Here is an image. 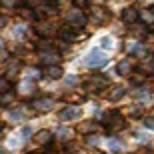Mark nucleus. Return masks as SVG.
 Listing matches in <instances>:
<instances>
[{"instance_id": "obj_38", "label": "nucleus", "mask_w": 154, "mask_h": 154, "mask_svg": "<svg viewBox=\"0 0 154 154\" xmlns=\"http://www.w3.org/2000/svg\"><path fill=\"white\" fill-rule=\"evenodd\" d=\"M0 132H2V126H0Z\"/></svg>"}, {"instance_id": "obj_37", "label": "nucleus", "mask_w": 154, "mask_h": 154, "mask_svg": "<svg viewBox=\"0 0 154 154\" xmlns=\"http://www.w3.org/2000/svg\"><path fill=\"white\" fill-rule=\"evenodd\" d=\"M4 50V42H2V40H0V52Z\"/></svg>"}, {"instance_id": "obj_32", "label": "nucleus", "mask_w": 154, "mask_h": 154, "mask_svg": "<svg viewBox=\"0 0 154 154\" xmlns=\"http://www.w3.org/2000/svg\"><path fill=\"white\" fill-rule=\"evenodd\" d=\"M142 18H144V20H148V22H152V20H154V12L152 10H146L142 14Z\"/></svg>"}, {"instance_id": "obj_5", "label": "nucleus", "mask_w": 154, "mask_h": 154, "mask_svg": "<svg viewBox=\"0 0 154 154\" xmlns=\"http://www.w3.org/2000/svg\"><path fill=\"white\" fill-rule=\"evenodd\" d=\"M106 86H108V78H104V76H92L90 82H86V90L88 92H100Z\"/></svg>"}, {"instance_id": "obj_11", "label": "nucleus", "mask_w": 154, "mask_h": 154, "mask_svg": "<svg viewBox=\"0 0 154 154\" xmlns=\"http://www.w3.org/2000/svg\"><path fill=\"white\" fill-rule=\"evenodd\" d=\"M126 48H128V52L136 54L138 58H142L144 54H146V46H142L140 42H136V40H130V42L126 44Z\"/></svg>"}, {"instance_id": "obj_15", "label": "nucleus", "mask_w": 154, "mask_h": 154, "mask_svg": "<svg viewBox=\"0 0 154 154\" xmlns=\"http://www.w3.org/2000/svg\"><path fill=\"white\" fill-rule=\"evenodd\" d=\"M60 38H62V42H74V40H76V30L62 28V30H60Z\"/></svg>"}, {"instance_id": "obj_12", "label": "nucleus", "mask_w": 154, "mask_h": 154, "mask_svg": "<svg viewBox=\"0 0 154 154\" xmlns=\"http://www.w3.org/2000/svg\"><path fill=\"white\" fill-rule=\"evenodd\" d=\"M116 72H118V74H132V62L128 58L120 60V62L116 64Z\"/></svg>"}, {"instance_id": "obj_30", "label": "nucleus", "mask_w": 154, "mask_h": 154, "mask_svg": "<svg viewBox=\"0 0 154 154\" xmlns=\"http://www.w3.org/2000/svg\"><path fill=\"white\" fill-rule=\"evenodd\" d=\"M78 84V78H76L74 74H70L68 78H66V86H70V88H72V86H76Z\"/></svg>"}, {"instance_id": "obj_27", "label": "nucleus", "mask_w": 154, "mask_h": 154, "mask_svg": "<svg viewBox=\"0 0 154 154\" xmlns=\"http://www.w3.org/2000/svg\"><path fill=\"white\" fill-rule=\"evenodd\" d=\"M134 98H138V100H146V102H148L150 94H148V92H144V90H136V92H134Z\"/></svg>"}, {"instance_id": "obj_31", "label": "nucleus", "mask_w": 154, "mask_h": 154, "mask_svg": "<svg viewBox=\"0 0 154 154\" xmlns=\"http://www.w3.org/2000/svg\"><path fill=\"white\" fill-rule=\"evenodd\" d=\"M24 32H26V28H24L22 24H18L16 28H14V36H24Z\"/></svg>"}, {"instance_id": "obj_1", "label": "nucleus", "mask_w": 154, "mask_h": 154, "mask_svg": "<svg viewBox=\"0 0 154 154\" xmlns=\"http://www.w3.org/2000/svg\"><path fill=\"white\" fill-rule=\"evenodd\" d=\"M82 62H84V66H88V68H102V66L108 64V56H106L104 52H100V48H90V50L84 54Z\"/></svg>"}, {"instance_id": "obj_10", "label": "nucleus", "mask_w": 154, "mask_h": 154, "mask_svg": "<svg viewBox=\"0 0 154 154\" xmlns=\"http://www.w3.org/2000/svg\"><path fill=\"white\" fill-rule=\"evenodd\" d=\"M108 10H104V8H94L92 10V22L94 24H104V22H108Z\"/></svg>"}, {"instance_id": "obj_33", "label": "nucleus", "mask_w": 154, "mask_h": 154, "mask_svg": "<svg viewBox=\"0 0 154 154\" xmlns=\"http://www.w3.org/2000/svg\"><path fill=\"white\" fill-rule=\"evenodd\" d=\"M72 2H74V4L78 6V8H84V6L90 4V0H72Z\"/></svg>"}, {"instance_id": "obj_2", "label": "nucleus", "mask_w": 154, "mask_h": 154, "mask_svg": "<svg viewBox=\"0 0 154 154\" xmlns=\"http://www.w3.org/2000/svg\"><path fill=\"white\" fill-rule=\"evenodd\" d=\"M66 22H68V26L72 30H76V32H78V30L84 26L86 16H84V12H82V10H70L68 14H66Z\"/></svg>"}, {"instance_id": "obj_14", "label": "nucleus", "mask_w": 154, "mask_h": 154, "mask_svg": "<svg viewBox=\"0 0 154 154\" xmlns=\"http://www.w3.org/2000/svg\"><path fill=\"white\" fill-rule=\"evenodd\" d=\"M124 94H126L124 86H116V88H112V92L108 94V98L112 100V102H118V100H122V98H124Z\"/></svg>"}, {"instance_id": "obj_7", "label": "nucleus", "mask_w": 154, "mask_h": 154, "mask_svg": "<svg viewBox=\"0 0 154 154\" xmlns=\"http://www.w3.org/2000/svg\"><path fill=\"white\" fill-rule=\"evenodd\" d=\"M138 18H140V12H138L134 6H128V8L122 10V20H124L126 24H136Z\"/></svg>"}, {"instance_id": "obj_13", "label": "nucleus", "mask_w": 154, "mask_h": 154, "mask_svg": "<svg viewBox=\"0 0 154 154\" xmlns=\"http://www.w3.org/2000/svg\"><path fill=\"white\" fill-rule=\"evenodd\" d=\"M98 44H100V48H106V50H114V48H116L114 38H112V36H108V34L100 36V38H98Z\"/></svg>"}, {"instance_id": "obj_26", "label": "nucleus", "mask_w": 154, "mask_h": 154, "mask_svg": "<svg viewBox=\"0 0 154 154\" xmlns=\"http://www.w3.org/2000/svg\"><path fill=\"white\" fill-rule=\"evenodd\" d=\"M42 4H44V0H26V6H28L30 10H36V8H40Z\"/></svg>"}, {"instance_id": "obj_16", "label": "nucleus", "mask_w": 154, "mask_h": 154, "mask_svg": "<svg viewBox=\"0 0 154 154\" xmlns=\"http://www.w3.org/2000/svg\"><path fill=\"white\" fill-rule=\"evenodd\" d=\"M62 74H64V72H62V68H60L58 64H56V66H48V70H46V76H48L50 80H58Z\"/></svg>"}, {"instance_id": "obj_22", "label": "nucleus", "mask_w": 154, "mask_h": 154, "mask_svg": "<svg viewBox=\"0 0 154 154\" xmlns=\"http://www.w3.org/2000/svg\"><path fill=\"white\" fill-rule=\"evenodd\" d=\"M130 80L134 82V84H142L144 80H146V76H144V72H142V70H136V72H134V74L130 76Z\"/></svg>"}, {"instance_id": "obj_4", "label": "nucleus", "mask_w": 154, "mask_h": 154, "mask_svg": "<svg viewBox=\"0 0 154 154\" xmlns=\"http://www.w3.org/2000/svg\"><path fill=\"white\" fill-rule=\"evenodd\" d=\"M80 116H82V108L74 106V104H70V106L60 110V120L62 122H72V120H78Z\"/></svg>"}, {"instance_id": "obj_39", "label": "nucleus", "mask_w": 154, "mask_h": 154, "mask_svg": "<svg viewBox=\"0 0 154 154\" xmlns=\"http://www.w3.org/2000/svg\"><path fill=\"white\" fill-rule=\"evenodd\" d=\"M150 154H154V152H150Z\"/></svg>"}, {"instance_id": "obj_3", "label": "nucleus", "mask_w": 154, "mask_h": 154, "mask_svg": "<svg viewBox=\"0 0 154 154\" xmlns=\"http://www.w3.org/2000/svg\"><path fill=\"white\" fill-rule=\"evenodd\" d=\"M104 124L108 126V130H122L126 126V122H124V118L120 114H116V112H110V114H104Z\"/></svg>"}, {"instance_id": "obj_29", "label": "nucleus", "mask_w": 154, "mask_h": 154, "mask_svg": "<svg viewBox=\"0 0 154 154\" xmlns=\"http://www.w3.org/2000/svg\"><path fill=\"white\" fill-rule=\"evenodd\" d=\"M6 90H10V84H8V80H6V78H2V76H0V94H2V92H6Z\"/></svg>"}, {"instance_id": "obj_25", "label": "nucleus", "mask_w": 154, "mask_h": 154, "mask_svg": "<svg viewBox=\"0 0 154 154\" xmlns=\"http://www.w3.org/2000/svg\"><path fill=\"white\" fill-rule=\"evenodd\" d=\"M108 146H110V150H112V152H120V150L124 148V144L120 142V140H110Z\"/></svg>"}, {"instance_id": "obj_6", "label": "nucleus", "mask_w": 154, "mask_h": 154, "mask_svg": "<svg viewBox=\"0 0 154 154\" xmlns=\"http://www.w3.org/2000/svg\"><path fill=\"white\" fill-rule=\"evenodd\" d=\"M58 60H60V54L56 50H42L40 52V62L46 64V66H56Z\"/></svg>"}, {"instance_id": "obj_17", "label": "nucleus", "mask_w": 154, "mask_h": 154, "mask_svg": "<svg viewBox=\"0 0 154 154\" xmlns=\"http://www.w3.org/2000/svg\"><path fill=\"white\" fill-rule=\"evenodd\" d=\"M50 140H52L50 130H40L38 134H36V144H48Z\"/></svg>"}, {"instance_id": "obj_35", "label": "nucleus", "mask_w": 154, "mask_h": 154, "mask_svg": "<svg viewBox=\"0 0 154 154\" xmlns=\"http://www.w3.org/2000/svg\"><path fill=\"white\" fill-rule=\"evenodd\" d=\"M6 24H8V18H6V16H0V28H4Z\"/></svg>"}, {"instance_id": "obj_23", "label": "nucleus", "mask_w": 154, "mask_h": 154, "mask_svg": "<svg viewBox=\"0 0 154 154\" xmlns=\"http://www.w3.org/2000/svg\"><path fill=\"white\" fill-rule=\"evenodd\" d=\"M40 76H42V72H40L38 68H26V78L28 80H34V78L38 80Z\"/></svg>"}, {"instance_id": "obj_9", "label": "nucleus", "mask_w": 154, "mask_h": 154, "mask_svg": "<svg viewBox=\"0 0 154 154\" xmlns=\"http://www.w3.org/2000/svg\"><path fill=\"white\" fill-rule=\"evenodd\" d=\"M32 106H34V110H38V112H48V110H52L54 102H52V98H36Z\"/></svg>"}, {"instance_id": "obj_34", "label": "nucleus", "mask_w": 154, "mask_h": 154, "mask_svg": "<svg viewBox=\"0 0 154 154\" xmlns=\"http://www.w3.org/2000/svg\"><path fill=\"white\" fill-rule=\"evenodd\" d=\"M144 126L150 128V130H154V118H144Z\"/></svg>"}, {"instance_id": "obj_24", "label": "nucleus", "mask_w": 154, "mask_h": 154, "mask_svg": "<svg viewBox=\"0 0 154 154\" xmlns=\"http://www.w3.org/2000/svg\"><path fill=\"white\" fill-rule=\"evenodd\" d=\"M132 32H134V36H144L146 34V28H144L142 24H132Z\"/></svg>"}, {"instance_id": "obj_19", "label": "nucleus", "mask_w": 154, "mask_h": 154, "mask_svg": "<svg viewBox=\"0 0 154 154\" xmlns=\"http://www.w3.org/2000/svg\"><path fill=\"white\" fill-rule=\"evenodd\" d=\"M24 116H26L24 108H18V110H12V112H8V118H10L12 122H16V120H22Z\"/></svg>"}, {"instance_id": "obj_8", "label": "nucleus", "mask_w": 154, "mask_h": 154, "mask_svg": "<svg viewBox=\"0 0 154 154\" xmlns=\"http://www.w3.org/2000/svg\"><path fill=\"white\" fill-rule=\"evenodd\" d=\"M54 30H56V28H54V24L46 22V20H40V22L36 24V34L42 36V38H44V36H50Z\"/></svg>"}, {"instance_id": "obj_28", "label": "nucleus", "mask_w": 154, "mask_h": 154, "mask_svg": "<svg viewBox=\"0 0 154 154\" xmlns=\"http://www.w3.org/2000/svg\"><path fill=\"white\" fill-rule=\"evenodd\" d=\"M56 136L60 138V140H68V138H70V130H68V128H60V130L56 132Z\"/></svg>"}, {"instance_id": "obj_21", "label": "nucleus", "mask_w": 154, "mask_h": 154, "mask_svg": "<svg viewBox=\"0 0 154 154\" xmlns=\"http://www.w3.org/2000/svg\"><path fill=\"white\" fill-rule=\"evenodd\" d=\"M12 100H14V92L12 90H6L0 94V104H10Z\"/></svg>"}, {"instance_id": "obj_40", "label": "nucleus", "mask_w": 154, "mask_h": 154, "mask_svg": "<svg viewBox=\"0 0 154 154\" xmlns=\"http://www.w3.org/2000/svg\"><path fill=\"white\" fill-rule=\"evenodd\" d=\"M102 2H104V0H102Z\"/></svg>"}, {"instance_id": "obj_18", "label": "nucleus", "mask_w": 154, "mask_h": 154, "mask_svg": "<svg viewBox=\"0 0 154 154\" xmlns=\"http://www.w3.org/2000/svg\"><path fill=\"white\" fill-rule=\"evenodd\" d=\"M18 88H20V92H22V94H30V92L34 90V84H32V80H22V82H20V86H18Z\"/></svg>"}, {"instance_id": "obj_36", "label": "nucleus", "mask_w": 154, "mask_h": 154, "mask_svg": "<svg viewBox=\"0 0 154 154\" xmlns=\"http://www.w3.org/2000/svg\"><path fill=\"white\" fill-rule=\"evenodd\" d=\"M88 144H90V146H94V144H98V138H96V136H92L90 140H88Z\"/></svg>"}, {"instance_id": "obj_20", "label": "nucleus", "mask_w": 154, "mask_h": 154, "mask_svg": "<svg viewBox=\"0 0 154 154\" xmlns=\"http://www.w3.org/2000/svg\"><path fill=\"white\" fill-rule=\"evenodd\" d=\"M100 128V124H96V122H86V124L80 126V132H84V134H88V132H94Z\"/></svg>"}]
</instances>
